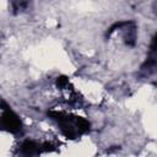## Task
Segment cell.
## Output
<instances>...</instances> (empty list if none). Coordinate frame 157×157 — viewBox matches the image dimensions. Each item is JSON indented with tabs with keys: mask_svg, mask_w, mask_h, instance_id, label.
Returning a JSON list of instances; mask_svg holds the SVG:
<instances>
[{
	"mask_svg": "<svg viewBox=\"0 0 157 157\" xmlns=\"http://www.w3.org/2000/svg\"><path fill=\"white\" fill-rule=\"evenodd\" d=\"M67 85H69V80L65 76H60V77L56 78V86L59 88H65Z\"/></svg>",
	"mask_w": 157,
	"mask_h": 157,
	"instance_id": "obj_6",
	"label": "cell"
},
{
	"mask_svg": "<svg viewBox=\"0 0 157 157\" xmlns=\"http://www.w3.org/2000/svg\"><path fill=\"white\" fill-rule=\"evenodd\" d=\"M2 114H1V126L4 130L11 132V134H18L22 129V124L20 118L16 113H13L10 107L6 105V103L2 101Z\"/></svg>",
	"mask_w": 157,
	"mask_h": 157,
	"instance_id": "obj_2",
	"label": "cell"
},
{
	"mask_svg": "<svg viewBox=\"0 0 157 157\" xmlns=\"http://www.w3.org/2000/svg\"><path fill=\"white\" fill-rule=\"evenodd\" d=\"M50 144H42L38 145L32 140H26L22 145H21V152L23 155L27 156H32V155H38L40 152H45L50 150Z\"/></svg>",
	"mask_w": 157,
	"mask_h": 157,
	"instance_id": "obj_3",
	"label": "cell"
},
{
	"mask_svg": "<svg viewBox=\"0 0 157 157\" xmlns=\"http://www.w3.org/2000/svg\"><path fill=\"white\" fill-rule=\"evenodd\" d=\"M11 2H12V7H13L15 11H20V10H22L27 6L26 0H11Z\"/></svg>",
	"mask_w": 157,
	"mask_h": 157,
	"instance_id": "obj_5",
	"label": "cell"
},
{
	"mask_svg": "<svg viewBox=\"0 0 157 157\" xmlns=\"http://www.w3.org/2000/svg\"><path fill=\"white\" fill-rule=\"evenodd\" d=\"M49 117L58 121L63 134L67 139H75L77 135L87 132L90 130V123L81 117H71L66 115L61 112L52 110L48 113Z\"/></svg>",
	"mask_w": 157,
	"mask_h": 157,
	"instance_id": "obj_1",
	"label": "cell"
},
{
	"mask_svg": "<svg viewBox=\"0 0 157 157\" xmlns=\"http://www.w3.org/2000/svg\"><path fill=\"white\" fill-rule=\"evenodd\" d=\"M156 65H157V34L152 39V43L150 45V53H148V56H147L145 64L142 65V69L150 70V69L155 67Z\"/></svg>",
	"mask_w": 157,
	"mask_h": 157,
	"instance_id": "obj_4",
	"label": "cell"
}]
</instances>
